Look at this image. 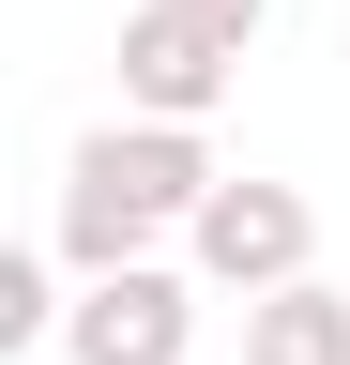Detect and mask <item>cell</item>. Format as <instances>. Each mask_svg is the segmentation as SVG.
<instances>
[{
  "label": "cell",
  "instance_id": "5",
  "mask_svg": "<svg viewBox=\"0 0 350 365\" xmlns=\"http://www.w3.org/2000/svg\"><path fill=\"white\" fill-rule=\"evenodd\" d=\"M244 365H350V289H320V274L259 289L244 304Z\"/></svg>",
  "mask_w": 350,
  "mask_h": 365
},
{
  "label": "cell",
  "instance_id": "4",
  "mask_svg": "<svg viewBox=\"0 0 350 365\" xmlns=\"http://www.w3.org/2000/svg\"><path fill=\"white\" fill-rule=\"evenodd\" d=\"M229 76H244V46H213L198 16H168V0L122 16V107H138V122H213Z\"/></svg>",
  "mask_w": 350,
  "mask_h": 365
},
{
  "label": "cell",
  "instance_id": "7",
  "mask_svg": "<svg viewBox=\"0 0 350 365\" xmlns=\"http://www.w3.org/2000/svg\"><path fill=\"white\" fill-rule=\"evenodd\" d=\"M168 16H198L213 46H259V16H274V0H168Z\"/></svg>",
  "mask_w": 350,
  "mask_h": 365
},
{
  "label": "cell",
  "instance_id": "3",
  "mask_svg": "<svg viewBox=\"0 0 350 365\" xmlns=\"http://www.w3.org/2000/svg\"><path fill=\"white\" fill-rule=\"evenodd\" d=\"M183 244H198V274H213V289H244V304H259V289H289V274H304V244H320V213H304L289 182H213Z\"/></svg>",
  "mask_w": 350,
  "mask_h": 365
},
{
  "label": "cell",
  "instance_id": "2",
  "mask_svg": "<svg viewBox=\"0 0 350 365\" xmlns=\"http://www.w3.org/2000/svg\"><path fill=\"white\" fill-rule=\"evenodd\" d=\"M61 350H76V365H198V289H183L168 259H122V274L76 289Z\"/></svg>",
  "mask_w": 350,
  "mask_h": 365
},
{
  "label": "cell",
  "instance_id": "1",
  "mask_svg": "<svg viewBox=\"0 0 350 365\" xmlns=\"http://www.w3.org/2000/svg\"><path fill=\"white\" fill-rule=\"evenodd\" d=\"M213 182H229V168L198 153V122H107V137H76V168H61V259L76 274L153 259L168 228H198Z\"/></svg>",
  "mask_w": 350,
  "mask_h": 365
},
{
  "label": "cell",
  "instance_id": "6",
  "mask_svg": "<svg viewBox=\"0 0 350 365\" xmlns=\"http://www.w3.org/2000/svg\"><path fill=\"white\" fill-rule=\"evenodd\" d=\"M61 319H76V304H61V274H46V259L16 244V259H0V350H31V335H61Z\"/></svg>",
  "mask_w": 350,
  "mask_h": 365
}]
</instances>
